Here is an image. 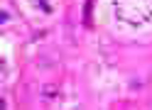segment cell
I'll return each instance as SVG.
<instances>
[{"label": "cell", "instance_id": "6da1fadb", "mask_svg": "<svg viewBox=\"0 0 152 110\" xmlns=\"http://www.w3.org/2000/svg\"><path fill=\"white\" fill-rule=\"evenodd\" d=\"M37 3H39V7H42V10H44V12H52V5H49V3H47V0H37Z\"/></svg>", "mask_w": 152, "mask_h": 110}]
</instances>
